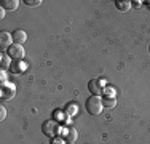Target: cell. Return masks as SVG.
I'll list each match as a JSON object with an SVG mask.
<instances>
[{
  "instance_id": "5b68a950",
  "label": "cell",
  "mask_w": 150,
  "mask_h": 144,
  "mask_svg": "<svg viewBox=\"0 0 150 144\" xmlns=\"http://www.w3.org/2000/svg\"><path fill=\"white\" fill-rule=\"evenodd\" d=\"M15 95H16V91H15V85H3L2 86V99L3 101H6V99H13L15 98Z\"/></svg>"
},
{
  "instance_id": "9c48e42d",
  "label": "cell",
  "mask_w": 150,
  "mask_h": 144,
  "mask_svg": "<svg viewBox=\"0 0 150 144\" xmlns=\"http://www.w3.org/2000/svg\"><path fill=\"white\" fill-rule=\"evenodd\" d=\"M0 6H2L3 10L13 11V10H16L18 6H19V2H18V0H2V2H0Z\"/></svg>"
},
{
  "instance_id": "4fadbf2b",
  "label": "cell",
  "mask_w": 150,
  "mask_h": 144,
  "mask_svg": "<svg viewBox=\"0 0 150 144\" xmlns=\"http://www.w3.org/2000/svg\"><path fill=\"white\" fill-rule=\"evenodd\" d=\"M102 104H104V107H115L117 101H115V98H112V96H105V98L102 99Z\"/></svg>"
},
{
  "instance_id": "6da1fadb",
  "label": "cell",
  "mask_w": 150,
  "mask_h": 144,
  "mask_svg": "<svg viewBox=\"0 0 150 144\" xmlns=\"http://www.w3.org/2000/svg\"><path fill=\"white\" fill-rule=\"evenodd\" d=\"M86 110L91 115H99L104 109V104H102V99H99V96H91V98L86 99Z\"/></svg>"
},
{
  "instance_id": "5bb4252c",
  "label": "cell",
  "mask_w": 150,
  "mask_h": 144,
  "mask_svg": "<svg viewBox=\"0 0 150 144\" xmlns=\"http://www.w3.org/2000/svg\"><path fill=\"white\" fill-rule=\"evenodd\" d=\"M24 3L27 6H38L42 3V0H24Z\"/></svg>"
},
{
  "instance_id": "8992f818",
  "label": "cell",
  "mask_w": 150,
  "mask_h": 144,
  "mask_svg": "<svg viewBox=\"0 0 150 144\" xmlns=\"http://www.w3.org/2000/svg\"><path fill=\"white\" fill-rule=\"evenodd\" d=\"M11 42H13V35H10L8 32H2L0 34V46H2V50H8L13 45Z\"/></svg>"
},
{
  "instance_id": "277c9868",
  "label": "cell",
  "mask_w": 150,
  "mask_h": 144,
  "mask_svg": "<svg viewBox=\"0 0 150 144\" xmlns=\"http://www.w3.org/2000/svg\"><path fill=\"white\" fill-rule=\"evenodd\" d=\"M43 133L46 136H56L59 133V125L54 120H48L43 123Z\"/></svg>"
},
{
  "instance_id": "ac0fdd59",
  "label": "cell",
  "mask_w": 150,
  "mask_h": 144,
  "mask_svg": "<svg viewBox=\"0 0 150 144\" xmlns=\"http://www.w3.org/2000/svg\"><path fill=\"white\" fill-rule=\"evenodd\" d=\"M2 85H6V74H5V71H2Z\"/></svg>"
},
{
  "instance_id": "2e32d148",
  "label": "cell",
  "mask_w": 150,
  "mask_h": 144,
  "mask_svg": "<svg viewBox=\"0 0 150 144\" xmlns=\"http://www.w3.org/2000/svg\"><path fill=\"white\" fill-rule=\"evenodd\" d=\"M104 95H105V96H112V98H115V90H113V88H105V90H104Z\"/></svg>"
},
{
  "instance_id": "52a82bcc",
  "label": "cell",
  "mask_w": 150,
  "mask_h": 144,
  "mask_svg": "<svg viewBox=\"0 0 150 144\" xmlns=\"http://www.w3.org/2000/svg\"><path fill=\"white\" fill-rule=\"evenodd\" d=\"M13 42L15 43H19V45H23L24 42L27 40V34L24 31H21V29H16L15 32H13Z\"/></svg>"
},
{
  "instance_id": "7a4b0ae2",
  "label": "cell",
  "mask_w": 150,
  "mask_h": 144,
  "mask_svg": "<svg viewBox=\"0 0 150 144\" xmlns=\"http://www.w3.org/2000/svg\"><path fill=\"white\" fill-rule=\"evenodd\" d=\"M11 59H15V61H19V59H23L24 55H26V51H24V46L23 45H19V43H13L11 46L8 48V53H6Z\"/></svg>"
},
{
  "instance_id": "3957f363",
  "label": "cell",
  "mask_w": 150,
  "mask_h": 144,
  "mask_svg": "<svg viewBox=\"0 0 150 144\" xmlns=\"http://www.w3.org/2000/svg\"><path fill=\"white\" fill-rule=\"evenodd\" d=\"M88 90L93 93V96H99L101 93H104V85H102V80L99 78H93L88 83Z\"/></svg>"
},
{
  "instance_id": "ba28073f",
  "label": "cell",
  "mask_w": 150,
  "mask_h": 144,
  "mask_svg": "<svg viewBox=\"0 0 150 144\" xmlns=\"http://www.w3.org/2000/svg\"><path fill=\"white\" fill-rule=\"evenodd\" d=\"M26 69H27V66L23 63V59H19V61H13L11 66H10V71H11L13 74H19V72H24Z\"/></svg>"
},
{
  "instance_id": "9a60e30c",
  "label": "cell",
  "mask_w": 150,
  "mask_h": 144,
  "mask_svg": "<svg viewBox=\"0 0 150 144\" xmlns=\"http://www.w3.org/2000/svg\"><path fill=\"white\" fill-rule=\"evenodd\" d=\"M75 112H77V107H75V104H70V106L67 107V115H69V117H72Z\"/></svg>"
},
{
  "instance_id": "30bf717a",
  "label": "cell",
  "mask_w": 150,
  "mask_h": 144,
  "mask_svg": "<svg viewBox=\"0 0 150 144\" xmlns=\"http://www.w3.org/2000/svg\"><path fill=\"white\" fill-rule=\"evenodd\" d=\"M115 6L120 10V11H128V10L131 8V2H128V0H125V2L123 0H117Z\"/></svg>"
},
{
  "instance_id": "44dd1931",
  "label": "cell",
  "mask_w": 150,
  "mask_h": 144,
  "mask_svg": "<svg viewBox=\"0 0 150 144\" xmlns=\"http://www.w3.org/2000/svg\"><path fill=\"white\" fill-rule=\"evenodd\" d=\"M149 50H150V48H149Z\"/></svg>"
},
{
  "instance_id": "d6986e66",
  "label": "cell",
  "mask_w": 150,
  "mask_h": 144,
  "mask_svg": "<svg viewBox=\"0 0 150 144\" xmlns=\"http://www.w3.org/2000/svg\"><path fill=\"white\" fill-rule=\"evenodd\" d=\"M0 18H5V10L0 8Z\"/></svg>"
},
{
  "instance_id": "8fae6325",
  "label": "cell",
  "mask_w": 150,
  "mask_h": 144,
  "mask_svg": "<svg viewBox=\"0 0 150 144\" xmlns=\"http://www.w3.org/2000/svg\"><path fill=\"white\" fill-rule=\"evenodd\" d=\"M64 135H66L67 141H72V143H75V139H77L78 133H77V130H75V128H67Z\"/></svg>"
},
{
  "instance_id": "7c38bea8",
  "label": "cell",
  "mask_w": 150,
  "mask_h": 144,
  "mask_svg": "<svg viewBox=\"0 0 150 144\" xmlns=\"http://www.w3.org/2000/svg\"><path fill=\"white\" fill-rule=\"evenodd\" d=\"M0 66H2V71L8 69V67L11 66V63H10V56H8V55L2 53V58H0Z\"/></svg>"
},
{
  "instance_id": "e0dca14e",
  "label": "cell",
  "mask_w": 150,
  "mask_h": 144,
  "mask_svg": "<svg viewBox=\"0 0 150 144\" xmlns=\"http://www.w3.org/2000/svg\"><path fill=\"white\" fill-rule=\"evenodd\" d=\"M5 117H6V109L5 107H0V120H5Z\"/></svg>"
},
{
  "instance_id": "ffe728a7",
  "label": "cell",
  "mask_w": 150,
  "mask_h": 144,
  "mask_svg": "<svg viewBox=\"0 0 150 144\" xmlns=\"http://www.w3.org/2000/svg\"><path fill=\"white\" fill-rule=\"evenodd\" d=\"M66 144H75V143H72V141H67Z\"/></svg>"
}]
</instances>
